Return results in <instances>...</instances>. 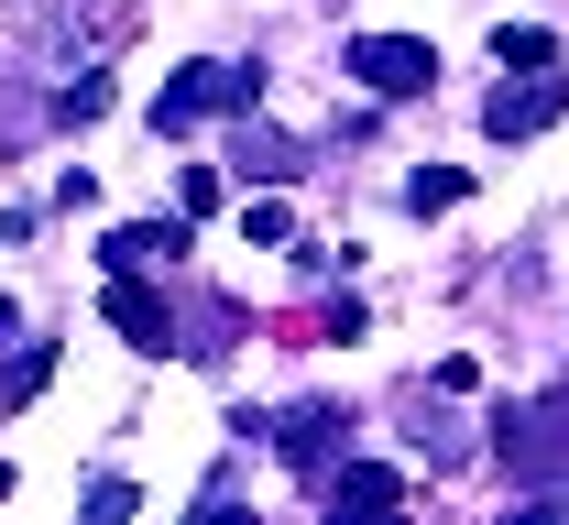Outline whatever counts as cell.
<instances>
[{
  "label": "cell",
  "mask_w": 569,
  "mask_h": 525,
  "mask_svg": "<svg viewBox=\"0 0 569 525\" xmlns=\"http://www.w3.org/2000/svg\"><path fill=\"white\" fill-rule=\"evenodd\" d=\"M252 99H263V77H252V67H176V77H164V99H153V132H198V121L252 110Z\"/></svg>",
  "instance_id": "obj_1"
},
{
  "label": "cell",
  "mask_w": 569,
  "mask_h": 525,
  "mask_svg": "<svg viewBox=\"0 0 569 525\" xmlns=\"http://www.w3.org/2000/svg\"><path fill=\"white\" fill-rule=\"evenodd\" d=\"M493 438H503V471H515V482L569 471V394H548V405H503Z\"/></svg>",
  "instance_id": "obj_2"
},
{
  "label": "cell",
  "mask_w": 569,
  "mask_h": 525,
  "mask_svg": "<svg viewBox=\"0 0 569 525\" xmlns=\"http://www.w3.org/2000/svg\"><path fill=\"white\" fill-rule=\"evenodd\" d=\"M351 88H372V99H417V88H438V55H427L417 33H351Z\"/></svg>",
  "instance_id": "obj_3"
},
{
  "label": "cell",
  "mask_w": 569,
  "mask_h": 525,
  "mask_svg": "<svg viewBox=\"0 0 569 525\" xmlns=\"http://www.w3.org/2000/svg\"><path fill=\"white\" fill-rule=\"evenodd\" d=\"M99 317H110L132 351H176V306H164V285H153V274H110Z\"/></svg>",
  "instance_id": "obj_4"
},
{
  "label": "cell",
  "mask_w": 569,
  "mask_h": 525,
  "mask_svg": "<svg viewBox=\"0 0 569 525\" xmlns=\"http://www.w3.org/2000/svg\"><path fill=\"white\" fill-rule=\"evenodd\" d=\"M99 263H110V274H153V263H187V209H176V220H121L110 241H99Z\"/></svg>",
  "instance_id": "obj_5"
},
{
  "label": "cell",
  "mask_w": 569,
  "mask_h": 525,
  "mask_svg": "<svg viewBox=\"0 0 569 525\" xmlns=\"http://www.w3.org/2000/svg\"><path fill=\"white\" fill-rule=\"evenodd\" d=\"M559 110H569V88H503L493 110H482V132H493V143H537Z\"/></svg>",
  "instance_id": "obj_6"
},
{
  "label": "cell",
  "mask_w": 569,
  "mask_h": 525,
  "mask_svg": "<svg viewBox=\"0 0 569 525\" xmlns=\"http://www.w3.org/2000/svg\"><path fill=\"white\" fill-rule=\"evenodd\" d=\"M329 438H351V416H340V405H296V416H284V460H296V471H318Z\"/></svg>",
  "instance_id": "obj_7"
},
{
  "label": "cell",
  "mask_w": 569,
  "mask_h": 525,
  "mask_svg": "<svg viewBox=\"0 0 569 525\" xmlns=\"http://www.w3.org/2000/svg\"><path fill=\"white\" fill-rule=\"evenodd\" d=\"M340 504H361V515H395L406 504V471H383V460H340V482H329Z\"/></svg>",
  "instance_id": "obj_8"
},
{
  "label": "cell",
  "mask_w": 569,
  "mask_h": 525,
  "mask_svg": "<svg viewBox=\"0 0 569 525\" xmlns=\"http://www.w3.org/2000/svg\"><path fill=\"white\" fill-rule=\"evenodd\" d=\"M493 55H503V77H515V67H526V77H548V67H559V33H548V22H503V33H493Z\"/></svg>",
  "instance_id": "obj_9"
},
{
  "label": "cell",
  "mask_w": 569,
  "mask_h": 525,
  "mask_svg": "<svg viewBox=\"0 0 569 525\" xmlns=\"http://www.w3.org/2000/svg\"><path fill=\"white\" fill-rule=\"evenodd\" d=\"M460 198H471V175H460V164H427V175H406V209H417V220L460 209Z\"/></svg>",
  "instance_id": "obj_10"
},
{
  "label": "cell",
  "mask_w": 569,
  "mask_h": 525,
  "mask_svg": "<svg viewBox=\"0 0 569 525\" xmlns=\"http://www.w3.org/2000/svg\"><path fill=\"white\" fill-rule=\"evenodd\" d=\"M99 110H110V77H77V88L44 99V121H99Z\"/></svg>",
  "instance_id": "obj_11"
},
{
  "label": "cell",
  "mask_w": 569,
  "mask_h": 525,
  "mask_svg": "<svg viewBox=\"0 0 569 525\" xmlns=\"http://www.w3.org/2000/svg\"><path fill=\"white\" fill-rule=\"evenodd\" d=\"M176 209L209 220V209H219V164H187V175H176Z\"/></svg>",
  "instance_id": "obj_12"
},
{
  "label": "cell",
  "mask_w": 569,
  "mask_h": 525,
  "mask_svg": "<svg viewBox=\"0 0 569 525\" xmlns=\"http://www.w3.org/2000/svg\"><path fill=\"white\" fill-rule=\"evenodd\" d=\"M44 383H56V351H22V362H11V383H0V394H11V405H33Z\"/></svg>",
  "instance_id": "obj_13"
},
{
  "label": "cell",
  "mask_w": 569,
  "mask_h": 525,
  "mask_svg": "<svg viewBox=\"0 0 569 525\" xmlns=\"http://www.w3.org/2000/svg\"><path fill=\"white\" fill-rule=\"evenodd\" d=\"M241 230H252V241H284V230H296V209H284V198H252V209H241Z\"/></svg>",
  "instance_id": "obj_14"
},
{
  "label": "cell",
  "mask_w": 569,
  "mask_h": 525,
  "mask_svg": "<svg viewBox=\"0 0 569 525\" xmlns=\"http://www.w3.org/2000/svg\"><path fill=\"white\" fill-rule=\"evenodd\" d=\"M22 132H33V110H11V77H0V153L22 143Z\"/></svg>",
  "instance_id": "obj_15"
}]
</instances>
